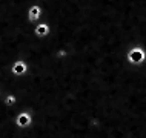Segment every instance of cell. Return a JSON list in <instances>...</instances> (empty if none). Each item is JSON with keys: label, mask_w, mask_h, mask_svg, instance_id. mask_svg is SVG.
Here are the masks:
<instances>
[{"label": "cell", "mask_w": 146, "mask_h": 138, "mask_svg": "<svg viewBox=\"0 0 146 138\" xmlns=\"http://www.w3.org/2000/svg\"><path fill=\"white\" fill-rule=\"evenodd\" d=\"M31 123H33V117H31V114H28V112H20L17 117H15V124H17V127H20V129L28 127Z\"/></svg>", "instance_id": "cell-3"}, {"label": "cell", "mask_w": 146, "mask_h": 138, "mask_svg": "<svg viewBox=\"0 0 146 138\" xmlns=\"http://www.w3.org/2000/svg\"><path fill=\"white\" fill-rule=\"evenodd\" d=\"M65 55H66V52L62 49V51H58V52H57V58H63Z\"/></svg>", "instance_id": "cell-7"}, {"label": "cell", "mask_w": 146, "mask_h": 138, "mask_svg": "<svg viewBox=\"0 0 146 138\" xmlns=\"http://www.w3.org/2000/svg\"><path fill=\"white\" fill-rule=\"evenodd\" d=\"M15 101H17V97L15 95H6V98H5L6 106H13V104H15Z\"/></svg>", "instance_id": "cell-6"}, {"label": "cell", "mask_w": 146, "mask_h": 138, "mask_svg": "<svg viewBox=\"0 0 146 138\" xmlns=\"http://www.w3.org/2000/svg\"><path fill=\"white\" fill-rule=\"evenodd\" d=\"M42 15H43V8L38 3H33L26 9V18H28L29 23H37L42 18Z\"/></svg>", "instance_id": "cell-1"}, {"label": "cell", "mask_w": 146, "mask_h": 138, "mask_svg": "<svg viewBox=\"0 0 146 138\" xmlns=\"http://www.w3.org/2000/svg\"><path fill=\"white\" fill-rule=\"evenodd\" d=\"M11 72H13L14 75H23V74L28 72V65L23 60H17L13 65V68H11Z\"/></svg>", "instance_id": "cell-4"}, {"label": "cell", "mask_w": 146, "mask_h": 138, "mask_svg": "<svg viewBox=\"0 0 146 138\" xmlns=\"http://www.w3.org/2000/svg\"><path fill=\"white\" fill-rule=\"evenodd\" d=\"M49 32H51V25L46 20L35 25V28H34V35L38 38H45L46 35H49Z\"/></svg>", "instance_id": "cell-2"}, {"label": "cell", "mask_w": 146, "mask_h": 138, "mask_svg": "<svg viewBox=\"0 0 146 138\" xmlns=\"http://www.w3.org/2000/svg\"><path fill=\"white\" fill-rule=\"evenodd\" d=\"M143 58H145V54H143V51L141 49H132L131 52H129V60L134 61V63H141L143 61Z\"/></svg>", "instance_id": "cell-5"}]
</instances>
